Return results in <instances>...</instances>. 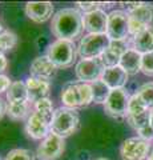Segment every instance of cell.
Returning a JSON list of instances; mask_svg holds the SVG:
<instances>
[{
    "label": "cell",
    "instance_id": "obj_1",
    "mask_svg": "<svg viewBox=\"0 0 153 160\" xmlns=\"http://www.w3.org/2000/svg\"><path fill=\"white\" fill-rule=\"evenodd\" d=\"M84 18L75 8L60 9L52 19L51 31L57 40H75L83 33Z\"/></svg>",
    "mask_w": 153,
    "mask_h": 160
},
{
    "label": "cell",
    "instance_id": "obj_2",
    "mask_svg": "<svg viewBox=\"0 0 153 160\" xmlns=\"http://www.w3.org/2000/svg\"><path fill=\"white\" fill-rule=\"evenodd\" d=\"M79 126H80V118L76 109L61 107L55 111L51 123V132L64 139L75 133Z\"/></svg>",
    "mask_w": 153,
    "mask_h": 160
},
{
    "label": "cell",
    "instance_id": "obj_3",
    "mask_svg": "<svg viewBox=\"0 0 153 160\" xmlns=\"http://www.w3.org/2000/svg\"><path fill=\"white\" fill-rule=\"evenodd\" d=\"M76 49L77 48L72 40H56L49 47L47 56L57 68H67L75 63Z\"/></svg>",
    "mask_w": 153,
    "mask_h": 160
},
{
    "label": "cell",
    "instance_id": "obj_4",
    "mask_svg": "<svg viewBox=\"0 0 153 160\" xmlns=\"http://www.w3.org/2000/svg\"><path fill=\"white\" fill-rule=\"evenodd\" d=\"M111 40L104 35H95L89 33L84 36L77 47V53L80 55L83 59H97L104 53L105 49L109 47Z\"/></svg>",
    "mask_w": 153,
    "mask_h": 160
},
{
    "label": "cell",
    "instance_id": "obj_5",
    "mask_svg": "<svg viewBox=\"0 0 153 160\" xmlns=\"http://www.w3.org/2000/svg\"><path fill=\"white\" fill-rule=\"evenodd\" d=\"M107 36L111 42L129 38V15L122 9H116L108 15Z\"/></svg>",
    "mask_w": 153,
    "mask_h": 160
},
{
    "label": "cell",
    "instance_id": "obj_6",
    "mask_svg": "<svg viewBox=\"0 0 153 160\" xmlns=\"http://www.w3.org/2000/svg\"><path fill=\"white\" fill-rule=\"evenodd\" d=\"M129 15V35L136 36L146 28L153 27V6L142 3L140 8L133 11Z\"/></svg>",
    "mask_w": 153,
    "mask_h": 160
},
{
    "label": "cell",
    "instance_id": "obj_7",
    "mask_svg": "<svg viewBox=\"0 0 153 160\" xmlns=\"http://www.w3.org/2000/svg\"><path fill=\"white\" fill-rule=\"evenodd\" d=\"M105 67L100 59H81L76 64V76L83 83H93L100 80Z\"/></svg>",
    "mask_w": 153,
    "mask_h": 160
},
{
    "label": "cell",
    "instance_id": "obj_8",
    "mask_svg": "<svg viewBox=\"0 0 153 160\" xmlns=\"http://www.w3.org/2000/svg\"><path fill=\"white\" fill-rule=\"evenodd\" d=\"M151 149V144L141 138L127 139L120 147L122 160H145Z\"/></svg>",
    "mask_w": 153,
    "mask_h": 160
},
{
    "label": "cell",
    "instance_id": "obj_9",
    "mask_svg": "<svg viewBox=\"0 0 153 160\" xmlns=\"http://www.w3.org/2000/svg\"><path fill=\"white\" fill-rule=\"evenodd\" d=\"M128 103H129V95L127 89H112L107 103L104 104V109L112 118H124L128 116Z\"/></svg>",
    "mask_w": 153,
    "mask_h": 160
},
{
    "label": "cell",
    "instance_id": "obj_10",
    "mask_svg": "<svg viewBox=\"0 0 153 160\" xmlns=\"http://www.w3.org/2000/svg\"><path fill=\"white\" fill-rule=\"evenodd\" d=\"M64 149H65L64 139L51 132L39 146L36 155L40 160H56L63 155Z\"/></svg>",
    "mask_w": 153,
    "mask_h": 160
},
{
    "label": "cell",
    "instance_id": "obj_11",
    "mask_svg": "<svg viewBox=\"0 0 153 160\" xmlns=\"http://www.w3.org/2000/svg\"><path fill=\"white\" fill-rule=\"evenodd\" d=\"M53 118L45 116L40 112H33L28 118L26 131L32 139H45L51 132V123Z\"/></svg>",
    "mask_w": 153,
    "mask_h": 160
},
{
    "label": "cell",
    "instance_id": "obj_12",
    "mask_svg": "<svg viewBox=\"0 0 153 160\" xmlns=\"http://www.w3.org/2000/svg\"><path fill=\"white\" fill-rule=\"evenodd\" d=\"M128 49V43H127V39L125 40H117V42H111L109 47H108L104 53L101 55L100 59L103 66L105 68H112V67H117L120 64V60L121 56L124 55Z\"/></svg>",
    "mask_w": 153,
    "mask_h": 160
},
{
    "label": "cell",
    "instance_id": "obj_13",
    "mask_svg": "<svg viewBox=\"0 0 153 160\" xmlns=\"http://www.w3.org/2000/svg\"><path fill=\"white\" fill-rule=\"evenodd\" d=\"M57 71V67L53 64L49 58L47 56H39L32 62L29 72H31V78H35L39 80H44V82H49Z\"/></svg>",
    "mask_w": 153,
    "mask_h": 160
},
{
    "label": "cell",
    "instance_id": "obj_14",
    "mask_svg": "<svg viewBox=\"0 0 153 160\" xmlns=\"http://www.w3.org/2000/svg\"><path fill=\"white\" fill-rule=\"evenodd\" d=\"M108 27V15L103 9H96L84 15V29L89 33L104 35Z\"/></svg>",
    "mask_w": 153,
    "mask_h": 160
},
{
    "label": "cell",
    "instance_id": "obj_15",
    "mask_svg": "<svg viewBox=\"0 0 153 160\" xmlns=\"http://www.w3.org/2000/svg\"><path fill=\"white\" fill-rule=\"evenodd\" d=\"M26 13L35 23H44L51 19L53 4L51 2H29L26 6Z\"/></svg>",
    "mask_w": 153,
    "mask_h": 160
},
{
    "label": "cell",
    "instance_id": "obj_16",
    "mask_svg": "<svg viewBox=\"0 0 153 160\" xmlns=\"http://www.w3.org/2000/svg\"><path fill=\"white\" fill-rule=\"evenodd\" d=\"M128 76H129V75H128L120 66H117V67H112V68H105L104 72H103L101 80L111 88V91H112V89L124 88V86L128 82Z\"/></svg>",
    "mask_w": 153,
    "mask_h": 160
},
{
    "label": "cell",
    "instance_id": "obj_17",
    "mask_svg": "<svg viewBox=\"0 0 153 160\" xmlns=\"http://www.w3.org/2000/svg\"><path fill=\"white\" fill-rule=\"evenodd\" d=\"M26 84L28 89V102L37 103L41 99H47L49 93V87H51V83L49 82L29 78Z\"/></svg>",
    "mask_w": 153,
    "mask_h": 160
},
{
    "label": "cell",
    "instance_id": "obj_18",
    "mask_svg": "<svg viewBox=\"0 0 153 160\" xmlns=\"http://www.w3.org/2000/svg\"><path fill=\"white\" fill-rule=\"evenodd\" d=\"M141 60H142V55L131 48L121 56L118 66L124 69L128 75H136L139 71H141Z\"/></svg>",
    "mask_w": 153,
    "mask_h": 160
},
{
    "label": "cell",
    "instance_id": "obj_19",
    "mask_svg": "<svg viewBox=\"0 0 153 160\" xmlns=\"http://www.w3.org/2000/svg\"><path fill=\"white\" fill-rule=\"evenodd\" d=\"M132 48L141 55L153 52V27L146 28L142 32L132 38Z\"/></svg>",
    "mask_w": 153,
    "mask_h": 160
},
{
    "label": "cell",
    "instance_id": "obj_20",
    "mask_svg": "<svg viewBox=\"0 0 153 160\" xmlns=\"http://www.w3.org/2000/svg\"><path fill=\"white\" fill-rule=\"evenodd\" d=\"M61 102L64 103V106L68 108L81 107V100H80V93H79L77 83H69L63 88Z\"/></svg>",
    "mask_w": 153,
    "mask_h": 160
},
{
    "label": "cell",
    "instance_id": "obj_21",
    "mask_svg": "<svg viewBox=\"0 0 153 160\" xmlns=\"http://www.w3.org/2000/svg\"><path fill=\"white\" fill-rule=\"evenodd\" d=\"M7 100L9 103L28 102V89L27 84L23 82H15L7 91Z\"/></svg>",
    "mask_w": 153,
    "mask_h": 160
},
{
    "label": "cell",
    "instance_id": "obj_22",
    "mask_svg": "<svg viewBox=\"0 0 153 160\" xmlns=\"http://www.w3.org/2000/svg\"><path fill=\"white\" fill-rule=\"evenodd\" d=\"M91 87H92V95H93V103L105 104L111 95V88L101 79L91 83Z\"/></svg>",
    "mask_w": 153,
    "mask_h": 160
},
{
    "label": "cell",
    "instance_id": "obj_23",
    "mask_svg": "<svg viewBox=\"0 0 153 160\" xmlns=\"http://www.w3.org/2000/svg\"><path fill=\"white\" fill-rule=\"evenodd\" d=\"M127 120L129 123V126L132 128H135L136 131H140V129L149 127L151 126V111L142 112L140 115H132V116H127Z\"/></svg>",
    "mask_w": 153,
    "mask_h": 160
},
{
    "label": "cell",
    "instance_id": "obj_24",
    "mask_svg": "<svg viewBox=\"0 0 153 160\" xmlns=\"http://www.w3.org/2000/svg\"><path fill=\"white\" fill-rule=\"evenodd\" d=\"M7 113L9 118L15 120H22L28 113V102H19V103H9L7 108Z\"/></svg>",
    "mask_w": 153,
    "mask_h": 160
},
{
    "label": "cell",
    "instance_id": "obj_25",
    "mask_svg": "<svg viewBox=\"0 0 153 160\" xmlns=\"http://www.w3.org/2000/svg\"><path fill=\"white\" fill-rule=\"evenodd\" d=\"M148 111L146 106L142 102V99L137 93H135L133 96L129 98V103H128V116L132 115H140L142 112Z\"/></svg>",
    "mask_w": 153,
    "mask_h": 160
},
{
    "label": "cell",
    "instance_id": "obj_26",
    "mask_svg": "<svg viewBox=\"0 0 153 160\" xmlns=\"http://www.w3.org/2000/svg\"><path fill=\"white\" fill-rule=\"evenodd\" d=\"M139 96L142 99V102L146 106V108L153 109V83H145L139 88L136 92Z\"/></svg>",
    "mask_w": 153,
    "mask_h": 160
},
{
    "label": "cell",
    "instance_id": "obj_27",
    "mask_svg": "<svg viewBox=\"0 0 153 160\" xmlns=\"http://www.w3.org/2000/svg\"><path fill=\"white\" fill-rule=\"evenodd\" d=\"M79 87V93H80V100H81V107H87L93 102V95H92V87L89 83H83L77 82Z\"/></svg>",
    "mask_w": 153,
    "mask_h": 160
},
{
    "label": "cell",
    "instance_id": "obj_28",
    "mask_svg": "<svg viewBox=\"0 0 153 160\" xmlns=\"http://www.w3.org/2000/svg\"><path fill=\"white\" fill-rule=\"evenodd\" d=\"M16 42H17V38L13 32L3 31L0 33V51L4 52V51L12 49L15 46H16Z\"/></svg>",
    "mask_w": 153,
    "mask_h": 160
},
{
    "label": "cell",
    "instance_id": "obj_29",
    "mask_svg": "<svg viewBox=\"0 0 153 160\" xmlns=\"http://www.w3.org/2000/svg\"><path fill=\"white\" fill-rule=\"evenodd\" d=\"M6 160H35V155L29 149L16 148L7 153Z\"/></svg>",
    "mask_w": 153,
    "mask_h": 160
},
{
    "label": "cell",
    "instance_id": "obj_30",
    "mask_svg": "<svg viewBox=\"0 0 153 160\" xmlns=\"http://www.w3.org/2000/svg\"><path fill=\"white\" fill-rule=\"evenodd\" d=\"M35 109H36V112H40V113L45 115V116H49V118H53V115H55L53 104L48 98L41 99V100H39L37 103H35Z\"/></svg>",
    "mask_w": 153,
    "mask_h": 160
},
{
    "label": "cell",
    "instance_id": "obj_31",
    "mask_svg": "<svg viewBox=\"0 0 153 160\" xmlns=\"http://www.w3.org/2000/svg\"><path fill=\"white\" fill-rule=\"evenodd\" d=\"M141 72L144 75H148V76H153V52L142 55Z\"/></svg>",
    "mask_w": 153,
    "mask_h": 160
},
{
    "label": "cell",
    "instance_id": "obj_32",
    "mask_svg": "<svg viewBox=\"0 0 153 160\" xmlns=\"http://www.w3.org/2000/svg\"><path fill=\"white\" fill-rule=\"evenodd\" d=\"M98 4L100 3H93V2H77L76 3V6L80 8V9H83L85 13H89V12H92V11H96V9H98L97 7H98Z\"/></svg>",
    "mask_w": 153,
    "mask_h": 160
},
{
    "label": "cell",
    "instance_id": "obj_33",
    "mask_svg": "<svg viewBox=\"0 0 153 160\" xmlns=\"http://www.w3.org/2000/svg\"><path fill=\"white\" fill-rule=\"evenodd\" d=\"M137 132H139V135H140L139 138H141L142 140H146V142H149V140L153 139V127L152 126L142 128V129H140V131H137Z\"/></svg>",
    "mask_w": 153,
    "mask_h": 160
},
{
    "label": "cell",
    "instance_id": "obj_34",
    "mask_svg": "<svg viewBox=\"0 0 153 160\" xmlns=\"http://www.w3.org/2000/svg\"><path fill=\"white\" fill-rule=\"evenodd\" d=\"M11 80H9L8 76H6V75H0V93L2 92H6L9 89V87H11Z\"/></svg>",
    "mask_w": 153,
    "mask_h": 160
},
{
    "label": "cell",
    "instance_id": "obj_35",
    "mask_svg": "<svg viewBox=\"0 0 153 160\" xmlns=\"http://www.w3.org/2000/svg\"><path fill=\"white\" fill-rule=\"evenodd\" d=\"M121 6L124 9H127V13H131L133 11H136L137 8H140L142 6V3H137V2H128V3H121Z\"/></svg>",
    "mask_w": 153,
    "mask_h": 160
},
{
    "label": "cell",
    "instance_id": "obj_36",
    "mask_svg": "<svg viewBox=\"0 0 153 160\" xmlns=\"http://www.w3.org/2000/svg\"><path fill=\"white\" fill-rule=\"evenodd\" d=\"M7 64H8V63H7V58L4 56V55H2V56H0V73L6 71Z\"/></svg>",
    "mask_w": 153,
    "mask_h": 160
},
{
    "label": "cell",
    "instance_id": "obj_37",
    "mask_svg": "<svg viewBox=\"0 0 153 160\" xmlns=\"http://www.w3.org/2000/svg\"><path fill=\"white\" fill-rule=\"evenodd\" d=\"M7 112V107H6V104H4V102L2 99H0V119L3 118V115Z\"/></svg>",
    "mask_w": 153,
    "mask_h": 160
},
{
    "label": "cell",
    "instance_id": "obj_38",
    "mask_svg": "<svg viewBox=\"0 0 153 160\" xmlns=\"http://www.w3.org/2000/svg\"><path fill=\"white\" fill-rule=\"evenodd\" d=\"M151 126L153 127V109L151 111Z\"/></svg>",
    "mask_w": 153,
    "mask_h": 160
},
{
    "label": "cell",
    "instance_id": "obj_39",
    "mask_svg": "<svg viewBox=\"0 0 153 160\" xmlns=\"http://www.w3.org/2000/svg\"><path fill=\"white\" fill-rule=\"evenodd\" d=\"M146 160H153V151H152V153L149 155V158H148Z\"/></svg>",
    "mask_w": 153,
    "mask_h": 160
},
{
    "label": "cell",
    "instance_id": "obj_40",
    "mask_svg": "<svg viewBox=\"0 0 153 160\" xmlns=\"http://www.w3.org/2000/svg\"><path fill=\"white\" fill-rule=\"evenodd\" d=\"M95 160H109V159H107V158H98V159H95Z\"/></svg>",
    "mask_w": 153,
    "mask_h": 160
},
{
    "label": "cell",
    "instance_id": "obj_41",
    "mask_svg": "<svg viewBox=\"0 0 153 160\" xmlns=\"http://www.w3.org/2000/svg\"><path fill=\"white\" fill-rule=\"evenodd\" d=\"M3 32V27H2V24H0V33Z\"/></svg>",
    "mask_w": 153,
    "mask_h": 160
},
{
    "label": "cell",
    "instance_id": "obj_42",
    "mask_svg": "<svg viewBox=\"0 0 153 160\" xmlns=\"http://www.w3.org/2000/svg\"><path fill=\"white\" fill-rule=\"evenodd\" d=\"M0 160H2V159H0Z\"/></svg>",
    "mask_w": 153,
    "mask_h": 160
}]
</instances>
